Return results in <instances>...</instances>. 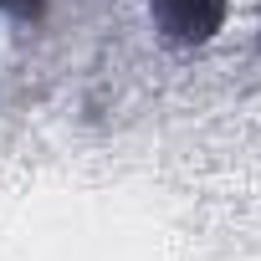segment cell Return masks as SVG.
Instances as JSON below:
<instances>
[{
  "mask_svg": "<svg viewBox=\"0 0 261 261\" xmlns=\"http://www.w3.org/2000/svg\"><path fill=\"white\" fill-rule=\"evenodd\" d=\"M46 6V0H0V11H11V16H36Z\"/></svg>",
  "mask_w": 261,
  "mask_h": 261,
  "instance_id": "cell-1",
  "label": "cell"
}]
</instances>
